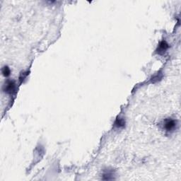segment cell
Returning <instances> with one entry per match:
<instances>
[{"mask_svg":"<svg viewBox=\"0 0 181 181\" xmlns=\"http://www.w3.org/2000/svg\"><path fill=\"white\" fill-rule=\"evenodd\" d=\"M15 90H16V84L14 81H8L4 86V91L8 94H12Z\"/></svg>","mask_w":181,"mask_h":181,"instance_id":"obj_1","label":"cell"},{"mask_svg":"<svg viewBox=\"0 0 181 181\" xmlns=\"http://www.w3.org/2000/svg\"><path fill=\"white\" fill-rule=\"evenodd\" d=\"M169 45L166 42V41L163 40V41H161L160 43H159L158 48H157L156 50V52L158 53L159 55H163L166 52V50L169 49Z\"/></svg>","mask_w":181,"mask_h":181,"instance_id":"obj_2","label":"cell"},{"mask_svg":"<svg viewBox=\"0 0 181 181\" xmlns=\"http://www.w3.org/2000/svg\"><path fill=\"white\" fill-rule=\"evenodd\" d=\"M176 126V122L174 120L169 119V120H166L165 121L164 127H165V129H166L167 131H172L173 129H175Z\"/></svg>","mask_w":181,"mask_h":181,"instance_id":"obj_3","label":"cell"},{"mask_svg":"<svg viewBox=\"0 0 181 181\" xmlns=\"http://www.w3.org/2000/svg\"><path fill=\"white\" fill-rule=\"evenodd\" d=\"M125 121L123 118H118L116 119V122H115V126L118 128H121V127H125Z\"/></svg>","mask_w":181,"mask_h":181,"instance_id":"obj_4","label":"cell"},{"mask_svg":"<svg viewBox=\"0 0 181 181\" xmlns=\"http://www.w3.org/2000/svg\"><path fill=\"white\" fill-rule=\"evenodd\" d=\"M2 74H3L4 76H8L11 74V70L7 66H5V67L2 68Z\"/></svg>","mask_w":181,"mask_h":181,"instance_id":"obj_5","label":"cell"}]
</instances>
